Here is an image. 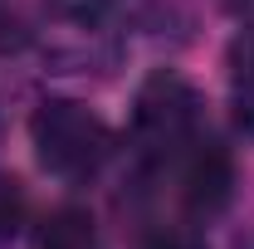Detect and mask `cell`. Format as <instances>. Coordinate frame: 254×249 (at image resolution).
Here are the masks:
<instances>
[{"label": "cell", "mask_w": 254, "mask_h": 249, "mask_svg": "<svg viewBox=\"0 0 254 249\" xmlns=\"http://www.w3.org/2000/svg\"><path fill=\"white\" fill-rule=\"evenodd\" d=\"M34 147H39V161L59 176H88L103 166L108 156V127L98 113H88L83 103H68V98H54L34 113Z\"/></svg>", "instance_id": "1"}, {"label": "cell", "mask_w": 254, "mask_h": 249, "mask_svg": "<svg viewBox=\"0 0 254 249\" xmlns=\"http://www.w3.org/2000/svg\"><path fill=\"white\" fill-rule=\"evenodd\" d=\"M132 127H137L142 152H152V156H166L176 147H186L190 132H195V93H190V83L176 78V73L147 78V88L137 93Z\"/></svg>", "instance_id": "2"}, {"label": "cell", "mask_w": 254, "mask_h": 249, "mask_svg": "<svg viewBox=\"0 0 254 249\" xmlns=\"http://www.w3.org/2000/svg\"><path fill=\"white\" fill-rule=\"evenodd\" d=\"M230 186H235L230 156H225L215 142H205L200 152L190 156V166H186V200H190V210L215 215L225 200H230Z\"/></svg>", "instance_id": "3"}, {"label": "cell", "mask_w": 254, "mask_h": 249, "mask_svg": "<svg viewBox=\"0 0 254 249\" xmlns=\"http://www.w3.org/2000/svg\"><path fill=\"white\" fill-rule=\"evenodd\" d=\"M34 249H93V215L88 210H54L39 230Z\"/></svg>", "instance_id": "4"}, {"label": "cell", "mask_w": 254, "mask_h": 249, "mask_svg": "<svg viewBox=\"0 0 254 249\" xmlns=\"http://www.w3.org/2000/svg\"><path fill=\"white\" fill-rule=\"evenodd\" d=\"M20 220H25V190H20V181L0 176V245H10V240H15Z\"/></svg>", "instance_id": "5"}, {"label": "cell", "mask_w": 254, "mask_h": 249, "mask_svg": "<svg viewBox=\"0 0 254 249\" xmlns=\"http://www.w3.org/2000/svg\"><path fill=\"white\" fill-rule=\"evenodd\" d=\"M235 88H240V103L254 113V34L235 49Z\"/></svg>", "instance_id": "6"}, {"label": "cell", "mask_w": 254, "mask_h": 249, "mask_svg": "<svg viewBox=\"0 0 254 249\" xmlns=\"http://www.w3.org/2000/svg\"><path fill=\"white\" fill-rule=\"evenodd\" d=\"M166 249H190V245H166Z\"/></svg>", "instance_id": "7"}]
</instances>
